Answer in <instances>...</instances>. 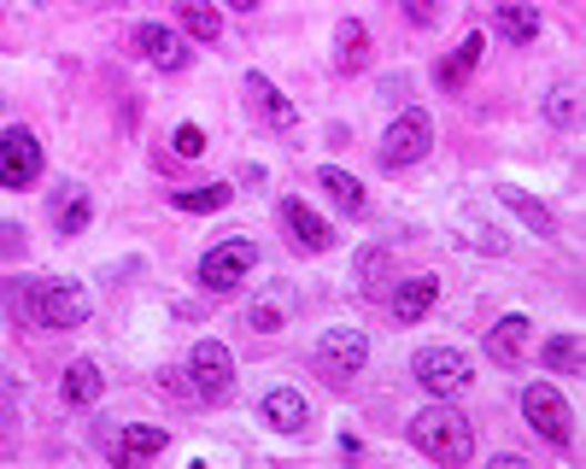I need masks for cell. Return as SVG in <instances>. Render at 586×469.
Returning a JSON list of instances; mask_svg holds the SVG:
<instances>
[{
    "label": "cell",
    "mask_w": 586,
    "mask_h": 469,
    "mask_svg": "<svg viewBox=\"0 0 586 469\" xmlns=\"http://www.w3.org/2000/svg\"><path fill=\"white\" fill-rule=\"evenodd\" d=\"M411 446L428 452L434 463H469L475 458V428L457 405H428L411 417Z\"/></svg>",
    "instance_id": "obj_1"
},
{
    "label": "cell",
    "mask_w": 586,
    "mask_h": 469,
    "mask_svg": "<svg viewBox=\"0 0 586 469\" xmlns=\"http://www.w3.org/2000/svg\"><path fill=\"white\" fill-rule=\"evenodd\" d=\"M428 147H434V118L423 106H411L393 118V130L382 141V171H411L416 159H428Z\"/></svg>",
    "instance_id": "obj_2"
},
{
    "label": "cell",
    "mask_w": 586,
    "mask_h": 469,
    "mask_svg": "<svg viewBox=\"0 0 586 469\" xmlns=\"http://www.w3.org/2000/svg\"><path fill=\"white\" fill-rule=\"evenodd\" d=\"M411 376L423 381L434 399H457V394L469 387L475 370H469V358L457 353V346H423V353L411 358Z\"/></svg>",
    "instance_id": "obj_3"
},
{
    "label": "cell",
    "mask_w": 586,
    "mask_h": 469,
    "mask_svg": "<svg viewBox=\"0 0 586 469\" xmlns=\"http://www.w3.org/2000/svg\"><path fill=\"white\" fill-rule=\"evenodd\" d=\"M89 294L77 288V282H41V288L30 294V317L41 323V329H82L89 323Z\"/></svg>",
    "instance_id": "obj_4"
},
{
    "label": "cell",
    "mask_w": 586,
    "mask_h": 469,
    "mask_svg": "<svg viewBox=\"0 0 586 469\" xmlns=\"http://www.w3.org/2000/svg\"><path fill=\"white\" fill-rule=\"evenodd\" d=\"M522 417H528V422H534V435H539V440H552V446H569V435H575L569 399H563L552 381H534L528 394H522Z\"/></svg>",
    "instance_id": "obj_5"
},
{
    "label": "cell",
    "mask_w": 586,
    "mask_h": 469,
    "mask_svg": "<svg viewBox=\"0 0 586 469\" xmlns=\"http://www.w3.org/2000/svg\"><path fill=\"white\" fill-rule=\"evenodd\" d=\"M253 264H259V247H253V241H223V247H212V253L200 258V282H205L212 294H235Z\"/></svg>",
    "instance_id": "obj_6"
},
{
    "label": "cell",
    "mask_w": 586,
    "mask_h": 469,
    "mask_svg": "<svg viewBox=\"0 0 586 469\" xmlns=\"http://www.w3.org/2000/svg\"><path fill=\"white\" fill-rule=\"evenodd\" d=\"M364 358H370V340L358 329H329L317 340V370L334 381V387H346L352 376H364Z\"/></svg>",
    "instance_id": "obj_7"
},
{
    "label": "cell",
    "mask_w": 586,
    "mask_h": 469,
    "mask_svg": "<svg viewBox=\"0 0 586 469\" xmlns=\"http://www.w3.org/2000/svg\"><path fill=\"white\" fill-rule=\"evenodd\" d=\"M188 376H194L200 399H229L235 394V358H229L223 340H200L194 358H188Z\"/></svg>",
    "instance_id": "obj_8"
},
{
    "label": "cell",
    "mask_w": 586,
    "mask_h": 469,
    "mask_svg": "<svg viewBox=\"0 0 586 469\" xmlns=\"http://www.w3.org/2000/svg\"><path fill=\"white\" fill-rule=\"evenodd\" d=\"M36 176H41V141L24 124H12L0 135V188H30Z\"/></svg>",
    "instance_id": "obj_9"
},
{
    "label": "cell",
    "mask_w": 586,
    "mask_h": 469,
    "mask_svg": "<svg viewBox=\"0 0 586 469\" xmlns=\"http://www.w3.org/2000/svg\"><path fill=\"white\" fill-rule=\"evenodd\" d=\"M276 212H282V230H287V241H293L300 253H329V247H334V230L305 206V200H282Z\"/></svg>",
    "instance_id": "obj_10"
},
{
    "label": "cell",
    "mask_w": 586,
    "mask_h": 469,
    "mask_svg": "<svg viewBox=\"0 0 586 469\" xmlns=\"http://www.w3.org/2000/svg\"><path fill=\"white\" fill-rule=\"evenodd\" d=\"M135 48L146 65H159V71H182L188 65V42L176 30H164V24H135Z\"/></svg>",
    "instance_id": "obj_11"
},
{
    "label": "cell",
    "mask_w": 586,
    "mask_h": 469,
    "mask_svg": "<svg viewBox=\"0 0 586 469\" xmlns=\"http://www.w3.org/2000/svg\"><path fill=\"white\" fill-rule=\"evenodd\" d=\"M493 24L511 48H528L539 35V7L534 0H493Z\"/></svg>",
    "instance_id": "obj_12"
},
{
    "label": "cell",
    "mask_w": 586,
    "mask_h": 469,
    "mask_svg": "<svg viewBox=\"0 0 586 469\" xmlns=\"http://www.w3.org/2000/svg\"><path fill=\"white\" fill-rule=\"evenodd\" d=\"M434 294H440V282L434 276H400V288H393V299H387V312L405 323H423L428 317V305H434Z\"/></svg>",
    "instance_id": "obj_13"
},
{
    "label": "cell",
    "mask_w": 586,
    "mask_h": 469,
    "mask_svg": "<svg viewBox=\"0 0 586 469\" xmlns=\"http://www.w3.org/2000/svg\"><path fill=\"white\" fill-rule=\"evenodd\" d=\"M246 94H253V106H259V118H264V124H276L282 135H287V130H300V112L287 106V94H282L276 83H270L264 71H253V77H246Z\"/></svg>",
    "instance_id": "obj_14"
},
{
    "label": "cell",
    "mask_w": 586,
    "mask_h": 469,
    "mask_svg": "<svg viewBox=\"0 0 586 469\" xmlns=\"http://www.w3.org/2000/svg\"><path fill=\"white\" fill-rule=\"evenodd\" d=\"M264 422L276 428V435H305V422H311V411H305V399L293 394V387H270L264 394Z\"/></svg>",
    "instance_id": "obj_15"
},
{
    "label": "cell",
    "mask_w": 586,
    "mask_h": 469,
    "mask_svg": "<svg viewBox=\"0 0 586 469\" xmlns=\"http://www.w3.org/2000/svg\"><path fill=\"white\" fill-rule=\"evenodd\" d=\"M334 42H341V53H334V65H341L346 77H358L370 65V30L358 24V18H341V30H334Z\"/></svg>",
    "instance_id": "obj_16"
},
{
    "label": "cell",
    "mask_w": 586,
    "mask_h": 469,
    "mask_svg": "<svg viewBox=\"0 0 586 469\" xmlns=\"http://www.w3.org/2000/svg\"><path fill=\"white\" fill-rule=\"evenodd\" d=\"M164 446H171V435H164V428H123L118 446H112V458H118V463H146V458H159Z\"/></svg>",
    "instance_id": "obj_17"
},
{
    "label": "cell",
    "mask_w": 586,
    "mask_h": 469,
    "mask_svg": "<svg viewBox=\"0 0 586 469\" xmlns=\"http://www.w3.org/2000/svg\"><path fill=\"white\" fill-rule=\"evenodd\" d=\"M481 48H487V42H481V35H464V48H457V53H446V59H440V89H464L469 83V71H475V59H481Z\"/></svg>",
    "instance_id": "obj_18"
},
{
    "label": "cell",
    "mask_w": 586,
    "mask_h": 469,
    "mask_svg": "<svg viewBox=\"0 0 586 469\" xmlns=\"http://www.w3.org/2000/svg\"><path fill=\"white\" fill-rule=\"evenodd\" d=\"M522 346H528V317H505V323H493V329H487V353L498 364H516Z\"/></svg>",
    "instance_id": "obj_19"
},
{
    "label": "cell",
    "mask_w": 586,
    "mask_h": 469,
    "mask_svg": "<svg viewBox=\"0 0 586 469\" xmlns=\"http://www.w3.org/2000/svg\"><path fill=\"white\" fill-rule=\"evenodd\" d=\"M317 182L329 188V200H334V206H341V212H352V217L364 212V182H358V176H346V171L323 165V171H317Z\"/></svg>",
    "instance_id": "obj_20"
},
{
    "label": "cell",
    "mask_w": 586,
    "mask_h": 469,
    "mask_svg": "<svg viewBox=\"0 0 586 469\" xmlns=\"http://www.w3.org/2000/svg\"><path fill=\"white\" fill-rule=\"evenodd\" d=\"M176 18H182V30L194 35V42H218L223 35V18L205 7V0H176Z\"/></svg>",
    "instance_id": "obj_21"
},
{
    "label": "cell",
    "mask_w": 586,
    "mask_h": 469,
    "mask_svg": "<svg viewBox=\"0 0 586 469\" xmlns=\"http://www.w3.org/2000/svg\"><path fill=\"white\" fill-rule=\"evenodd\" d=\"M498 200H505V206H511V212H516L522 223H528V230H534V235H546V241L557 235V230H552V212H546V206H539V200H528V194H522V188H511V182H505V188H498Z\"/></svg>",
    "instance_id": "obj_22"
},
{
    "label": "cell",
    "mask_w": 586,
    "mask_h": 469,
    "mask_svg": "<svg viewBox=\"0 0 586 469\" xmlns=\"http://www.w3.org/2000/svg\"><path fill=\"white\" fill-rule=\"evenodd\" d=\"M358 282H364V294H387L393 288V253L387 247H370L358 258Z\"/></svg>",
    "instance_id": "obj_23"
},
{
    "label": "cell",
    "mask_w": 586,
    "mask_h": 469,
    "mask_svg": "<svg viewBox=\"0 0 586 469\" xmlns=\"http://www.w3.org/2000/svg\"><path fill=\"white\" fill-rule=\"evenodd\" d=\"M171 206L176 212H223L229 206V188H223V182H205V188H176Z\"/></svg>",
    "instance_id": "obj_24"
},
{
    "label": "cell",
    "mask_w": 586,
    "mask_h": 469,
    "mask_svg": "<svg viewBox=\"0 0 586 469\" xmlns=\"http://www.w3.org/2000/svg\"><path fill=\"white\" fill-rule=\"evenodd\" d=\"M100 387H107V381H100L94 364H71V370H65V405H94Z\"/></svg>",
    "instance_id": "obj_25"
},
{
    "label": "cell",
    "mask_w": 586,
    "mask_h": 469,
    "mask_svg": "<svg viewBox=\"0 0 586 469\" xmlns=\"http://www.w3.org/2000/svg\"><path fill=\"white\" fill-rule=\"evenodd\" d=\"M546 370L580 376V335H552V340H546Z\"/></svg>",
    "instance_id": "obj_26"
},
{
    "label": "cell",
    "mask_w": 586,
    "mask_h": 469,
    "mask_svg": "<svg viewBox=\"0 0 586 469\" xmlns=\"http://www.w3.org/2000/svg\"><path fill=\"white\" fill-rule=\"evenodd\" d=\"M89 217H94V200L82 188H71L65 200H59V235H82V230H89Z\"/></svg>",
    "instance_id": "obj_27"
},
{
    "label": "cell",
    "mask_w": 586,
    "mask_h": 469,
    "mask_svg": "<svg viewBox=\"0 0 586 469\" xmlns=\"http://www.w3.org/2000/svg\"><path fill=\"white\" fill-rule=\"evenodd\" d=\"M246 323H253L259 335H270V329H282V305H270V299H259L253 312H246Z\"/></svg>",
    "instance_id": "obj_28"
},
{
    "label": "cell",
    "mask_w": 586,
    "mask_h": 469,
    "mask_svg": "<svg viewBox=\"0 0 586 469\" xmlns=\"http://www.w3.org/2000/svg\"><path fill=\"white\" fill-rule=\"evenodd\" d=\"M176 153H182V159H200V153H205V130H200V124H182V130H176Z\"/></svg>",
    "instance_id": "obj_29"
},
{
    "label": "cell",
    "mask_w": 586,
    "mask_h": 469,
    "mask_svg": "<svg viewBox=\"0 0 586 469\" xmlns=\"http://www.w3.org/2000/svg\"><path fill=\"white\" fill-rule=\"evenodd\" d=\"M0 253H7V258L24 253V230H18V223H0Z\"/></svg>",
    "instance_id": "obj_30"
},
{
    "label": "cell",
    "mask_w": 586,
    "mask_h": 469,
    "mask_svg": "<svg viewBox=\"0 0 586 469\" xmlns=\"http://www.w3.org/2000/svg\"><path fill=\"white\" fill-rule=\"evenodd\" d=\"M546 118H552V124H569V118H575V94H557V100H546Z\"/></svg>",
    "instance_id": "obj_31"
},
{
    "label": "cell",
    "mask_w": 586,
    "mask_h": 469,
    "mask_svg": "<svg viewBox=\"0 0 586 469\" xmlns=\"http://www.w3.org/2000/svg\"><path fill=\"white\" fill-rule=\"evenodd\" d=\"M405 18H411V24H434L440 7H434V0H405Z\"/></svg>",
    "instance_id": "obj_32"
},
{
    "label": "cell",
    "mask_w": 586,
    "mask_h": 469,
    "mask_svg": "<svg viewBox=\"0 0 586 469\" xmlns=\"http://www.w3.org/2000/svg\"><path fill=\"white\" fill-rule=\"evenodd\" d=\"M229 7H235V12H259V0H229Z\"/></svg>",
    "instance_id": "obj_33"
}]
</instances>
